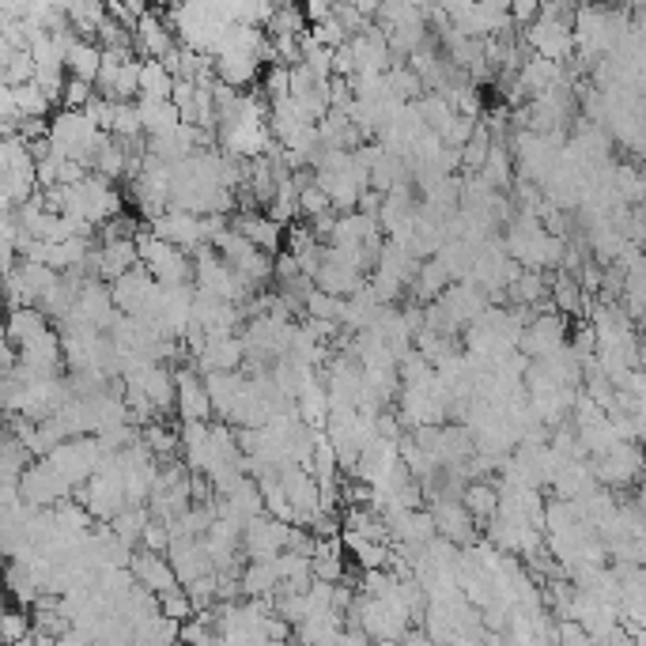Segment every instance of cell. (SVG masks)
<instances>
[{
  "instance_id": "5b68a950",
  "label": "cell",
  "mask_w": 646,
  "mask_h": 646,
  "mask_svg": "<svg viewBox=\"0 0 646 646\" xmlns=\"http://www.w3.org/2000/svg\"><path fill=\"white\" fill-rule=\"evenodd\" d=\"M590 469H593V481H598L601 488H609V492L632 488L646 469V450H643V442H620V447H612L609 454L590 458Z\"/></svg>"
},
{
  "instance_id": "ba28073f",
  "label": "cell",
  "mask_w": 646,
  "mask_h": 646,
  "mask_svg": "<svg viewBox=\"0 0 646 646\" xmlns=\"http://www.w3.org/2000/svg\"><path fill=\"white\" fill-rule=\"evenodd\" d=\"M103 447H99L95 435H88V439H69L61 442V447L49 454L57 469L65 473V481L72 484V488H83V484L91 481V476L99 473V465H103Z\"/></svg>"
},
{
  "instance_id": "1f68e13d",
  "label": "cell",
  "mask_w": 646,
  "mask_h": 646,
  "mask_svg": "<svg viewBox=\"0 0 646 646\" xmlns=\"http://www.w3.org/2000/svg\"><path fill=\"white\" fill-rule=\"evenodd\" d=\"M111 137L122 140V145H129V140H145V122H140V106L137 103H117Z\"/></svg>"
},
{
  "instance_id": "5bb4252c",
  "label": "cell",
  "mask_w": 646,
  "mask_h": 646,
  "mask_svg": "<svg viewBox=\"0 0 646 646\" xmlns=\"http://www.w3.org/2000/svg\"><path fill=\"white\" fill-rule=\"evenodd\" d=\"M231 228L242 234V239L254 242L262 254L268 257H280L284 254V242H288V228H280V223L273 220L262 208H254V212H234L231 216Z\"/></svg>"
},
{
  "instance_id": "4dcf8cb0",
  "label": "cell",
  "mask_w": 646,
  "mask_h": 646,
  "mask_svg": "<svg viewBox=\"0 0 646 646\" xmlns=\"http://www.w3.org/2000/svg\"><path fill=\"white\" fill-rule=\"evenodd\" d=\"M12 99H15V111H20V122L23 117H54V103H49L46 91H42L38 83L12 88Z\"/></svg>"
},
{
  "instance_id": "7bdbcfd3",
  "label": "cell",
  "mask_w": 646,
  "mask_h": 646,
  "mask_svg": "<svg viewBox=\"0 0 646 646\" xmlns=\"http://www.w3.org/2000/svg\"><path fill=\"white\" fill-rule=\"evenodd\" d=\"M627 635H632L635 646H646V627H632V624H627Z\"/></svg>"
},
{
  "instance_id": "60d3db41",
  "label": "cell",
  "mask_w": 646,
  "mask_h": 646,
  "mask_svg": "<svg viewBox=\"0 0 646 646\" xmlns=\"http://www.w3.org/2000/svg\"><path fill=\"white\" fill-rule=\"evenodd\" d=\"M303 12H307L310 27H318V23H330L333 20V4H322V0H310V4H303Z\"/></svg>"
},
{
  "instance_id": "2e32d148",
  "label": "cell",
  "mask_w": 646,
  "mask_h": 646,
  "mask_svg": "<svg viewBox=\"0 0 646 646\" xmlns=\"http://www.w3.org/2000/svg\"><path fill=\"white\" fill-rule=\"evenodd\" d=\"M91 276L103 284H117L125 273H132V268H140V250H137V239L132 242H99L95 254H91Z\"/></svg>"
},
{
  "instance_id": "9c48e42d",
  "label": "cell",
  "mask_w": 646,
  "mask_h": 646,
  "mask_svg": "<svg viewBox=\"0 0 646 646\" xmlns=\"http://www.w3.org/2000/svg\"><path fill=\"white\" fill-rule=\"evenodd\" d=\"M280 484H284V495H288L291 510H296V526L310 530V526H314L318 518L325 515L322 488H318L314 473H307V469L291 465V469H284V473H280Z\"/></svg>"
},
{
  "instance_id": "52a82bcc",
  "label": "cell",
  "mask_w": 646,
  "mask_h": 646,
  "mask_svg": "<svg viewBox=\"0 0 646 646\" xmlns=\"http://www.w3.org/2000/svg\"><path fill=\"white\" fill-rule=\"evenodd\" d=\"M291 530L296 526L280 522V518H257L242 530V556L246 564H265V560H280L291 544Z\"/></svg>"
},
{
  "instance_id": "6da1fadb",
  "label": "cell",
  "mask_w": 646,
  "mask_h": 646,
  "mask_svg": "<svg viewBox=\"0 0 646 646\" xmlns=\"http://www.w3.org/2000/svg\"><path fill=\"white\" fill-rule=\"evenodd\" d=\"M526 46L530 54L544 57V61L564 65L567 57L578 54L575 42V8H560V4H544L541 20L533 27H526Z\"/></svg>"
},
{
  "instance_id": "8fae6325",
  "label": "cell",
  "mask_w": 646,
  "mask_h": 646,
  "mask_svg": "<svg viewBox=\"0 0 646 646\" xmlns=\"http://www.w3.org/2000/svg\"><path fill=\"white\" fill-rule=\"evenodd\" d=\"M570 344L567 333V318L549 310V314H537L530 325H526V337H522V351L530 359H549L556 351H564Z\"/></svg>"
},
{
  "instance_id": "603a6c76",
  "label": "cell",
  "mask_w": 646,
  "mask_h": 646,
  "mask_svg": "<svg viewBox=\"0 0 646 646\" xmlns=\"http://www.w3.org/2000/svg\"><path fill=\"white\" fill-rule=\"evenodd\" d=\"M140 106V122H145V137H166V132H174L182 125V114L178 106L171 103V99H137Z\"/></svg>"
},
{
  "instance_id": "e575fe53",
  "label": "cell",
  "mask_w": 646,
  "mask_h": 646,
  "mask_svg": "<svg viewBox=\"0 0 646 646\" xmlns=\"http://www.w3.org/2000/svg\"><path fill=\"white\" fill-rule=\"evenodd\" d=\"M159 612H163L166 620H174V624H189V620L197 616V605H193L186 586H178V590H171V593L159 598Z\"/></svg>"
},
{
  "instance_id": "9a60e30c",
  "label": "cell",
  "mask_w": 646,
  "mask_h": 646,
  "mask_svg": "<svg viewBox=\"0 0 646 646\" xmlns=\"http://www.w3.org/2000/svg\"><path fill=\"white\" fill-rule=\"evenodd\" d=\"M427 510L435 515V530H439L442 541L458 544V549H473L476 544V518L465 510V503L461 499H435L427 503Z\"/></svg>"
},
{
  "instance_id": "d6a6232c",
  "label": "cell",
  "mask_w": 646,
  "mask_h": 646,
  "mask_svg": "<svg viewBox=\"0 0 646 646\" xmlns=\"http://www.w3.org/2000/svg\"><path fill=\"white\" fill-rule=\"evenodd\" d=\"M419 111H424V122H427V129H431V132H439V137L450 129V122H454V117H458V114H454V106H450L442 95H435V91H431V95H424V99H419Z\"/></svg>"
},
{
  "instance_id": "d590c367",
  "label": "cell",
  "mask_w": 646,
  "mask_h": 646,
  "mask_svg": "<svg viewBox=\"0 0 646 646\" xmlns=\"http://www.w3.org/2000/svg\"><path fill=\"white\" fill-rule=\"evenodd\" d=\"M31 635H35V612L12 605V609L4 612V643L15 646V643L31 639Z\"/></svg>"
},
{
  "instance_id": "8992f818",
  "label": "cell",
  "mask_w": 646,
  "mask_h": 646,
  "mask_svg": "<svg viewBox=\"0 0 646 646\" xmlns=\"http://www.w3.org/2000/svg\"><path fill=\"white\" fill-rule=\"evenodd\" d=\"M20 492H23V499H27L31 510H54V507H61L65 499L77 495V488L65 481V473L49 458L35 461V465L23 473Z\"/></svg>"
},
{
  "instance_id": "d4e9b609",
  "label": "cell",
  "mask_w": 646,
  "mask_h": 646,
  "mask_svg": "<svg viewBox=\"0 0 646 646\" xmlns=\"http://www.w3.org/2000/svg\"><path fill=\"white\" fill-rule=\"evenodd\" d=\"M99 72H103V46L77 38L69 46V77L83 83H99Z\"/></svg>"
},
{
  "instance_id": "277c9868",
  "label": "cell",
  "mask_w": 646,
  "mask_h": 646,
  "mask_svg": "<svg viewBox=\"0 0 646 646\" xmlns=\"http://www.w3.org/2000/svg\"><path fill=\"white\" fill-rule=\"evenodd\" d=\"M212 246H216V254H220L223 262H228L239 276H246V280L254 284L257 291H265L268 284L276 288V257L262 254L254 242L242 239V234L234 231V228L223 231L220 239L212 242Z\"/></svg>"
},
{
  "instance_id": "7c38bea8",
  "label": "cell",
  "mask_w": 646,
  "mask_h": 646,
  "mask_svg": "<svg viewBox=\"0 0 646 646\" xmlns=\"http://www.w3.org/2000/svg\"><path fill=\"white\" fill-rule=\"evenodd\" d=\"M132 46H137L140 61H163V57L178 46V35H174L171 20H166V8H152V12L137 23Z\"/></svg>"
},
{
  "instance_id": "4316f807",
  "label": "cell",
  "mask_w": 646,
  "mask_h": 646,
  "mask_svg": "<svg viewBox=\"0 0 646 646\" xmlns=\"http://www.w3.org/2000/svg\"><path fill=\"white\" fill-rule=\"evenodd\" d=\"M65 8H69L72 31H77L80 38L95 42V38H99V27L106 23V4H95V0H83V4H65Z\"/></svg>"
},
{
  "instance_id": "f1b7e54d",
  "label": "cell",
  "mask_w": 646,
  "mask_h": 646,
  "mask_svg": "<svg viewBox=\"0 0 646 646\" xmlns=\"http://www.w3.org/2000/svg\"><path fill=\"white\" fill-rule=\"evenodd\" d=\"M148 526H152V510H148V507H125L122 515H117L114 522H111V530L122 537V541H129L132 549H137Z\"/></svg>"
},
{
  "instance_id": "30bf717a",
  "label": "cell",
  "mask_w": 646,
  "mask_h": 646,
  "mask_svg": "<svg viewBox=\"0 0 646 646\" xmlns=\"http://www.w3.org/2000/svg\"><path fill=\"white\" fill-rule=\"evenodd\" d=\"M148 228H152L155 239L171 242V246L186 250V254H197L200 246H208V239H205V216L186 212V208H166V212L159 216V220L148 223Z\"/></svg>"
},
{
  "instance_id": "ab89813d",
  "label": "cell",
  "mask_w": 646,
  "mask_h": 646,
  "mask_svg": "<svg viewBox=\"0 0 646 646\" xmlns=\"http://www.w3.org/2000/svg\"><path fill=\"white\" fill-rule=\"evenodd\" d=\"M510 20H515L518 31L533 27V23L541 20V4H530V0H518V4H510Z\"/></svg>"
},
{
  "instance_id": "d6986e66",
  "label": "cell",
  "mask_w": 646,
  "mask_h": 646,
  "mask_svg": "<svg viewBox=\"0 0 646 646\" xmlns=\"http://www.w3.org/2000/svg\"><path fill=\"white\" fill-rule=\"evenodd\" d=\"M166 560H171V567L178 570L182 586H193L197 578L216 575V567H212V560H208L200 537H178V541L171 544V552H166Z\"/></svg>"
},
{
  "instance_id": "e0dca14e",
  "label": "cell",
  "mask_w": 646,
  "mask_h": 646,
  "mask_svg": "<svg viewBox=\"0 0 646 646\" xmlns=\"http://www.w3.org/2000/svg\"><path fill=\"white\" fill-rule=\"evenodd\" d=\"M367 280H371V276L359 273L356 265L341 262V257L333 254L330 246H325V262H322V268H318V276H314V288L318 291H325V296H337V299H351L356 291L367 288Z\"/></svg>"
},
{
  "instance_id": "74e56055",
  "label": "cell",
  "mask_w": 646,
  "mask_h": 646,
  "mask_svg": "<svg viewBox=\"0 0 646 646\" xmlns=\"http://www.w3.org/2000/svg\"><path fill=\"white\" fill-rule=\"evenodd\" d=\"M95 83H83V80H72L69 77V88H65V106L61 111H88L91 103H95Z\"/></svg>"
},
{
  "instance_id": "7402d4cb",
  "label": "cell",
  "mask_w": 646,
  "mask_h": 646,
  "mask_svg": "<svg viewBox=\"0 0 646 646\" xmlns=\"http://www.w3.org/2000/svg\"><path fill=\"white\" fill-rule=\"evenodd\" d=\"M461 503H465V510L476 518V526H488L495 522V515H499V481H473L465 484V492H461Z\"/></svg>"
},
{
  "instance_id": "f546056e",
  "label": "cell",
  "mask_w": 646,
  "mask_h": 646,
  "mask_svg": "<svg viewBox=\"0 0 646 646\" xmlns=\"http://www.w3.org/2000/svg\"><path fill=\"white\" fill-rule=\"evenodd\" d=\"M344 310H348V299L325 296V291H318V288L307 291V318H314V322L344 325Z\"/></svg>"
},
{
  "instance_id": "4fadbf2b",
  "label": "cell",
  "mask_w": 646,
  "mask_h": 646,
  "mask_svg": "<svg viewBox=\"0 0 646 646\" xmlns=\"http://www.w3.org/2000/svg\"><path fill=\"white\" fill-rule=\"evenodd\" d=\"M174 382H178V416L182 424H208L212 419V397H208L205 374L193 364L174 367Z\"/></svg>"
},
{
  "instance_id": "44dd1931",
  "label": "cell",
  "mask_w": 646,
  "mask_h": 646,
  "mask_svg": "<svg viewBox=\"0 0 646 646\" xmlns=\"http://www.w3.org/2000/svg\"><path fill=\"white\" fill-rule=\"evenodd\" d=\"M49 330H54V322H49V318L42 314L38 307H23V310H12V314H8L4 341H12L15 348H27L31 341L46 337Z\"/></svg>"
},
{
  "instance_id": "8d00e7d4",
  "label": "cell",
  "mask_w": 646,
  "mask_h": 646,
  "mask_svg": "<svg viewBox=\"0 0 646 646\" xmlns=\"http://www.w3.org/2000/svg\"><path fill=\"white\" fill-rule=\"evenodd\" d=\"M95 42L103 49H122V54H137V46H132V31L122 27V23L111 20V15H106V23L99 27V38Z\"/></svg>"
},
{
  "instance_id": "484cf974",
  "label": "cell",
  "mask_w": 646,
  "mask_h": 646,
  "mask_svg": "<svg viewBox=\"0 0 646 646\" xmlns=\"http://www.w3.org/2000/svg\"><path fill=\"white\" fill-rule=\"evenodd\" d=\"M265 35H273V38H307L310 35L307 12L299 4H276V12H273V20H268Z\"/></svg>"
},
{
  "instance_id": "ffe728a7",
  "label": "cell",
  "mask_w": 646,
  "mask_h": 646,
  "mask_svg": "<svg viewBox=\"0 0 646 646\" xmlns=\"http://www.w3.org/2000/svg\"><path fill=\"white\" fill-rule=\"evenodd\" d=\"M564 80H567V77H564V65L544 61V57H537V54L526 57L522 72H518V83L526 88L530 103H533V99H541V95H549V91L564 88Z\"/></svg>"
},
{
  "instance_id": "b9f144b4",
  "label": "cell",
  "mask_w": 646,
  "mask_h": 646,
  "mask_svg": "<svg viewBox=\"0 0 646 646\" xmlns=\"http://www.w3.org/2000/svg\"><path fill=\"white\" fill-rule=\"evenodd\" d=\"M54 646H95V643H91L88 635H83V632H77V627H72V632H69V635H61V639H57Z\"/></svg>"
},
{
  "instance_id": "836d02e7",
  "label": "cell",
  "mask_w": 646,
  "mask_h": 646,
  "mask_svg": "<svg viewBox=\"0 0 646 646\" xmlns=\"http://www.w3.org/2000/svg\"><path fill=\"white\" fill-rule=\"evenodd\" d=\"M325 212H337V208H333V200L325 197V189L318 186V182H310V186L299 193V220L314 223V220H322Z\"/></svg>"
},
{
  "instance_id": "83f0119b",
  "label": "cell",
  "mask_w": 646,
  "mask_h": 646,
  "mask_svg": "<svg viewBox=\"0 0 646 646\" xmlns=\"http://www.w3.org/2000/svg\"><path fill=\"white\" fill-rule=\"evenodd\" d=\"M174 95V77L166 72L163 61H145L140 69V99H171Z\"/></svg>"
},
{
  "instance_id": "3957f363",
  "label": "cell",
  "mask_w": 646,
  "mask_h": 646,
  "mask_svg": "<svg viewBox=\"0 0 646 646\" xmlns=\"http://www.w3.org/2000/svg\"><path fill=\"white\" fill-rule=\"evenodd\" d=\"M137 250H140V265H145L163 288H189L193 284V254L155 239L148 223L137 234Z\"/></svg>"
},
{
  "instance_id": "7a4b0ae2",
  "label": "cell",
  "mask_w": 646,
  "mask_h": 646,
  "mask_svg": "<svg viewBox=\"0 0 646 646\" xmlns=\"http://www.w3.org/2000/svg\"><path fill=\"white\" fill-rule=\"evenodd\" d=\"M111 291H114V307L122 310L125 318H137V322L155 325L159 314H163L166 288L155 280L152 273H148L145 265L132 268V273H125L117 284H111Z\"/></svg>"
},
{
  "instance_id": "cb8c5ba5",
  "label": "cell",
  "mask_w": 646,
  "mask_h": 646,
  "mask_svg": "<svg viewBox=\"0 0 646 646\" xmlns=\"http://www.w3.org/2000/svg\"><path fill=\"white\" fill-rule=\"evenodd\" d=\"M450 273L439 265V257H431V262H424L419 265V273H416V284H413V299L419 307H431V303H439L442 296H447V288H450Z\"/></svg>"
},
{
  "instance_id": "ac0fdd59",
  "label": "cell",
  "mask_w": 646,
  "mask_h": 646,
  "mask_svg": "<svg viewBox=\"0 0 646 646\" xmlns=\"http://www.w3.org/2000/svg\"><path fill=\"white\" fill-rule=\"evenodd\" d=\"M132 578H137V586H145L148 593H155V598H163V593L178 590V570L171 567V560L159 556V552H145L137 549V556H132Z\"/></svg>"
},
{
  "instance_id": "f35d334b",
  "label": "cell",
  "mask_w": 646,
  "mask_h": 646,
  "mask_svg": "<svg viewBox=\"0 0 646 646\" xmlns=\"http://www.w3.org/2000/svg\"><path fill=\"white\" fill-rule=\"evenodd\" d=\"M476 125H481L476 117H461V114H458L454 122H450V129L442 132V140H447L450 148H465L469 140L476 137Z\"/></svg>"
}]
</instances>
